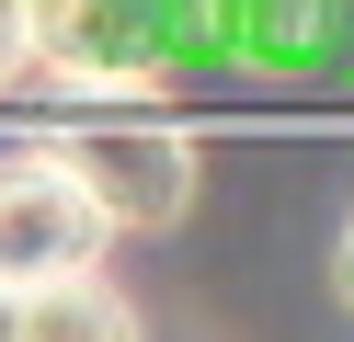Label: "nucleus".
I'll use <instances>...</instances> for the list:
<instances>
[{"label":"nucleus","mask_w":354,"mask_h":342,"mask_svg":"<svg viewBox=\"0 0 354 342\" xmlns=\"http://www.w3.org/2000/svg\"><path fill=\"white\" fill-rule=\"evenodd\" d=\"M103 205L80 194V171L57 160V137H35V149H0V285L24 296L46 285V274L69 263H103Z\"/></svg>","instance_id":"f257e3e1"},{"label":"nucleus","mask_w":354,"mask_h":342,"mask_svg":"<svg viewBox=\"0 0 354 342\" xmlns=\"http://www.w3.org/2000/svg\"><path fill=\"white\" fill-rule=\"evenodd\" d=\"M57 160L80 171V194L103 205V228H183L194 217V137L183 126H160V114H126V126H69L57 137Z\"/></svg>","instance_id":"f03ea898"},{"label":"nucleus","mask_w":354,"mask_h":342,"mask_svg":"<svg viewBox=\"0 0 354 342\" xmlns=\"http://www.w3.org/2000/svg\"><path fill=\"white\" fill-rule=\"evenodd\" d=\"M35 68H57L69 91H160L138 0H35Z\"/></svg>","instance_id":"7ed1b4c3"},{"label":"nucleus","mask_w":354,"mask_h":342,"mask_svg":"<svg viewBox=\"0 0 354 342\" xmlns=\"http://www.w3.org/2000/svg\"><path fill=\"white\" fill-rule=\"evenodd\" d=\"M138 331V296L103 285V263H69L46 285H24V342H126Z\"/></svg>","instance_id":"20e7f679"},{"label":"nucleus","mask_w":354,"mask_h":342,"mask_svg":"<svg viewBox=\"0 0 354 342\" xmlns=\"http://www.w3.org/2000/svg\"><path fill=\"white\" fill-rule=\"evenodd\" d=\"M35 68V0H0V91Z\"/></svg>","instance_id":"39448f33"},{"label":"nucleus","mask_w":354,"mask_h":342,"mask_svg":"<svg viewBox=\"0 0 354 342\" xmlns=\"http://www.w3.org/2000/svg\"><path fill=\"white\" fill-rule=\"evenodd\" d=\"M331 285H343V308H354V217H343V240H331Z\"/></svg>","instance_id":"423d86ee"},{"label":"nucleus","mask_w":354,"mask_h":342,"mask_svg":"<svg viewBox=\"0 0 354 342\" xmlns=\"http://www.w3.org/2000/svg\"><path fill=\"white\" fill-rule=\"evenodd\" d=\"M0 342H24V296H12V285H0Z\"/></svg>","instance_id":"0eeeda50"}]
</instances>
